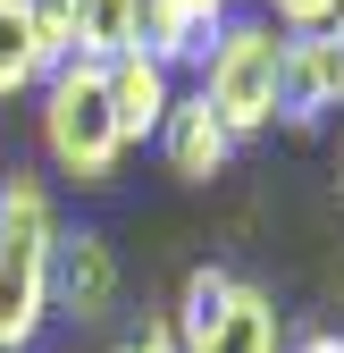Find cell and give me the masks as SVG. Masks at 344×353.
<instances>
[{
	"label": "cell",
	"instance_id": "obj_5",
	"mask_svg": "<svg viewBox=\"0 0 344 353\" xmlns=\"http://www.w3.org/2000/svg\"><path fill=\"white\" fill-rule=\"evenodd\" d=\"M51 312H67V320H109L118 312V252H109V236H93V228H59V244H51Z\"/></svg>",
	"mask_w": 344,
	"mask_h": 353
},
{
	"label": "cell",
	"instance_id": "obj_8",
	"mask_svg": "<svg viewBox=\"0 0 344 353\" xmlns=\"http://www.w3.org/2000/svg\"><path fill=\"white\" fill-rule=\"evenodd\" d=\"M227 9H235V0H135V17H143V51L177 76L185 59H202L210 42H219Z\"/></svg>",
	"mask_w": 344,
	"mask_h": 353
},
{
	"label": "cell",
	"instance_id": "obj_9",
	"mask_svg": "<svg viewBox=\"0 0 344 353\" xmlns=\"http://www.w3.org/2000/svg\"><path fill=\"white\" fill-rule=\"evenodd\" d=\"M101 84H109V118H118V135H126V143L160 135L168 101H177V76H168L151 51H126V59H109V68H101Z\"/></svg>",
	"mask_w": 344,
	"mask_h": 353
},
{
	"label": "cell",
	"instance_id": "obj_14",
	"mask_svg": "<svg viewBox=\"0 0 344 353\" xmlns=\"http://www.w3.org/2000/svg\"><path fill=\"white\" fill-rule=\"evenodd\" d=\"M286 353H344L336 328H303V336H286Z\"/></svg>",
	"mask_w": 344,
	"mask_h": 353
},
{
	"label": "cell",
	"instance_id": "obj_12",
	"mask_svg": "<svg viewBox=\"0 0 344 353\" xmlns=\"http://www.w3.org/2000/svg\"><path fill=\"white\" fill-rule=\"evenodd\" d=\"M336 9H344V0H277V26L286 34H327Z\"/></svg>",
	"mask_w": 344,
	"mask_h": 353
},
{
	"label": "cell",
	"instance_id": "obj_10",
	"mask_svg": "<svg viewBox=\"0 0 344 353\" xmlns=\"http://www.w3.org/2000/svg\"><path fill=\"white\" fill-rule=\"evenodd\" d=\"M126 51H143V17H135V0H76V42H67V59L84 68H109Z\"/></svg>",
	"mask_w": 344,
	"mask_h": 353
},
{
	"label": "cell",
	"instance_id": "obj_11",
	"mask_svg": "<svg viewBox=\"0 0 344 353\" xmlns=\"http://www.w3.org/2000/svg\"><path fill=\"white\" fill-rule=\"evenodd\" d=\"M42 76H51V51H42L25 0H0V101L25 93V84H42Z\"/></svg>",
	"mask_w": 344,
	"mask_h": 353
},
{
	"label": "cell",
	"instance_id": "obj_15",
	"mask_svg": "<svg viewBox=\"0 0 344 353\" xmlns=\"http://www.w3.org/2000/svg\"><path fill=\"white\" fill-rule=\"evenodd\" d=\"M327 42H336V59H344V9H336V26H327Z\"/></svg>",
	"mask_w": 344,
	"mask_h": 353
},
{
	"label": "cell",
	"instance_id": "obj_1",
	"mask_svg": "<svg viewBox=\"0 0 344 353\" xmlns=\"http://www.w3.org/2000/svg\"><path fill=\"white\" fill-rule=\"evenodd\" d=\"M51 244H59V210L42 194V176L0 185V353H25L51 320Z\"/></svg>",
	"mask_w": 344,
	"mask_h": 353
},
{
	"label": "cell",
	"instance_id": "obj_13",
	"mask_svg": "<svg viewBox=\"0 0 344 353\" xmlns=\"http://www.w3.org/2000/svg\"><path fill=\"white\" fill-rule=\"evenodd\" d=\"M109 353H177V328H168V312H143V328H126Z\"/></svg>",
	"mask_w": 344,
	"mask_h": 353
},
{
	"label": "cell",
	"instance_id": "obj_3",
	"mask_svg": "<svg viewBox=\"0 0 344 353\" xmlns=\"http://www.w3.org/2000/svg\"><path fill=\"white\" fill-rule=\"evenodd\" d=\"M168 328H177V353H286L277 303L252 286V278L219 270V261H202V270L185 278Z\"/></svg>",
	"mask_w": 344,
	"mask_h": 353
},
{
	"label": "cell",
	"instance_id": "obj_16",
	"mask_svg": "<svg viewBox=\"0 0 344 353\" xmlns=\"http://www.w3.org/2000/svg\"><path fill=\"white\" fill-rule=\"evenodd\" d=\"M336 202H344V143H336Z\"/></svg>",
	"mask_w": 344,
	"mask_h": 353
},
{
	"label": "cell",
	"instance_id": "obj_4",
	"mask_svg": "<svg viewBox=\"0 0 344 353\" xmlns=\"http://www.w3.org/2000/svg\"><path fill=\"white\" fill-rule=\"evenodd\" d=\"M42 143H51L59 176H76V185H109L118 176V118H109V84L101 68H84V59H59L51 76H42Z\"/></svg>",
	"mask_w": 344,
	"mask_h": 353
},
{
	"label": "cell",
	"instance_id": "obj_2",
	"mask_svg": "<svg viewBox=\"0 0 344 353\" xmlns=\"http://www.w3.org/2000/svg\"><path fill=\"white\" fill-rule=\"evenodd\" d=\"M277 76H286V34L269 17H227L219 42L202 51V101L244 143L261 126H277Z\"/></svg>",
	"mask_w": 344,
	"mask_h": 353
},
{
	"label": "cell",
	"instance_id": "obj_6",
	"mask_svg": "<svg viewBox=\"0 0 344 353\" xmlns=\"http://www.w3.org/2000/svg\"><path fill=\"white\" fill-rule=\"evenodd\" d=\"M344 110V59L327 34H286V76H277V118L286 126H319Z\"/></svg>",
	"mask_w": 344,
	"mask_h": 353
},
{
	"label": "cell",
	"instance_id": "obj_7",
	"mask_svg": "<svg viewBox=\"0 0 344 353\" xmlns=\"http://www.w3.org/2000/svg\"><path fill=\"white\" fill-rule=\"evenodd\" d=\"M160 152H168V168H177L185 185H210V176H227L235 135L219 126V110H210L202 93H177V101H168V118H160Z\"/></svg>",
	"mask_w": 344,
	"mask_h": 353
}]
</instances>
